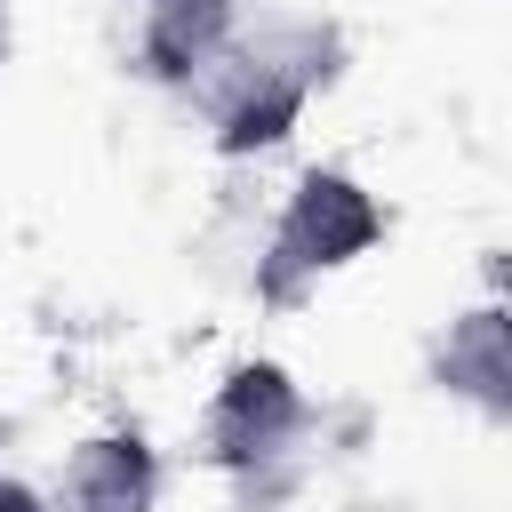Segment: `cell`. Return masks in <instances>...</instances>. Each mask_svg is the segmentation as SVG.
<instances>
[{
  "label": "cell",
  "mask_w": 512,
  "mask_h": 512,
  "mask_svg": "<svg viewBox=\"0 0 512 512\" xmlns=\"http://www.w3.org/2000/svg\"><path fill=\"white\" fill-rule=\"evenodd\" d=\"M232 0H136V72L160 88H200V72L232 48Z\"/></svg>",
  "instance_id": "cell-5"
},
{
  "label": "cell",
  "mask_w": 512,
  "mask_h": 512,
  "mask_svg": "<svg viewBox=\"0 0 512 512\" xmlns=\"http://www.w3.org/2000/svg\"><path fill=\"white\" fill-rule=\"evenodd\" d=\"M336 80V32L328 24H264V32H232V48L200 72V104H208V144L224 160H256L280 152L304 120V104Z\"/></svg>",
  "instance_id": "cell-1"
},
{
  "label": "cell",
  "mask_w": 512,
  "mask_h": 512,
  "mask_svg": "<svg viewBox=\"0 0 512 512\" xmlns=\"http://www.w3.org/2000/svg\"><path fill=\"white\" fill-rule=\"evenodd\" d=\"M160 448L136 424L80 432L48 480V512H160Z\"/></svg>",
  "instance_id": "cell-4"
},
{
  "label": "cell",
  "mask_w": 512,
  "mask_h": 512,
  "mask_svg": "<svg viewBox=\"0 0 512 512\" xmlns=\"http://www.w3.org/2000/svg\"><path fill=\"white\" fill-rule=\"evenodd\" d=\"M8 48H16V8L0 0V64H8Z\"/></svg>",
  "instance_id": "cell-8"
},
{
  "label": "cell",
  "mask_w": 512,
  "mask_h": 512,
  "mask_svg": "<svg viewBox=\"0 0 512 512\" xmlns=\"http://www.w3.org/2000/svg\"><path fill=\"white\" fill-rule=\"evenodd\" d=\"M304 424H312L304 384H296L280 360L248 352V360H232V368L208 384L200 464H216V472H232V480H256V472H272V464L304 440Z\"/></svg>",
  "instance_id": "cell-3"
},
{
  "label": "cell",
  "mask_w": 512,
  "mask_h": 512,
  "mask_svg": "<svg viewBox=\"0 0 512 512\" xmlns=\"http://www.w3.org/2000/svg\"><path fill=\"white\" fill-rule=\"evenodd\" d=\"M392 232V208L336 160H312L296 168V184L280 192L272 208V232H264V256H256V304L288 312L304 304L320 280L352 272L360 256H376Z\"/></svg>",
  "instance_id": "cell-2"
},
{
  "label": "cell",
  "mask_w": 512,
  "mask_h": 512,
  "mask_svg": "<svg viewBox=\"0 0 512 512\" xmlns=\"http://www.w3.org/2000/svg\"><path fill=\"white\" fill-rule=\"evenodd\" d=\"M0 512H48V488H32V480L0 472Z\"/></svg>",
  "instance_id": "cell-7"
},
{
  "label": "cell",
  "mask_w": 512,
  "mask_h": 512,
  "mask_svg": "<svg viewBox=\"0 0 512 512\" xmlns=\"http://www.w3.org/2000/svg\"><path fill=\"white\" fill-rule=\"evenodd\" d=\"M440 384L456 400H472L488 424L512 416V328H504V304H472L448 320L440 336Z\"/></svg>",
  "instance_id": "cell-6"
}]
</instances>
